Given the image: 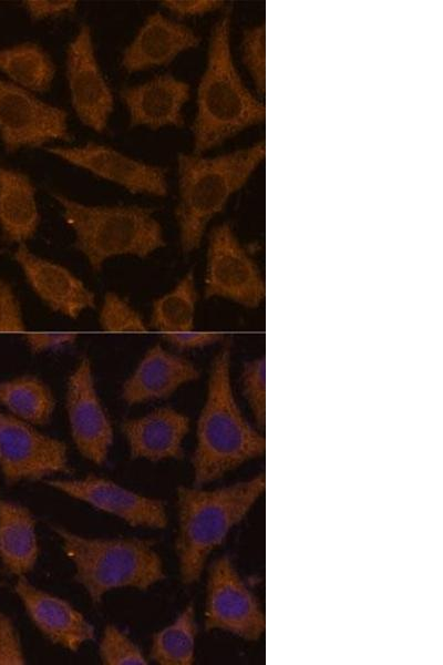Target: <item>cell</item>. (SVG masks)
<instances>
[{"label": "cell", "instance_id": "15", "mask_svg": "<svg viewBox=\"0 0 443 665\" xmlns=\"http://www.w3.org/2000/svg\"><path fill=\"white\" fill-rule=\"evenodd\" d=\"M13 259L30 288L53 311L76 319L95 306V294L66 267L32 253L19 244Z\"/></svg>", "mask_w": 443, "mask_h": 665}, {"label": "cell", "instance_id": "25", "mask_svg": "<svg viewBox=\"0 0 443 665\" xmlns=\"http://www.w3.org/2000/svg\"><path fill=\"white\" fill-rule=\"evenodd\" d=\"M197 291L194 273H186L176 285L154 300L150 325L163 334L194 328Z\"/></svg>", "mask_w": 443, "mask_h": 665}, {"label": "cell", "instance_id": "4", "mask_svg": "<svg viewBox=\"0 0 443 665\" xmlns=\"http://www.w3.org/2000/svg\"><path fill=\"white\" fill-rule=\"evenodd\" d=\"M265 156L264 141L214 157L178 155V203L175 217L184 253L199 247L210 219L246 184Z\"/></svg>", "mask_w": 443, "mask_h": 665}, {"label": "cell", "instance_id": "17", "mask_svg": "<svg viewBox=\"0 0 443 665\" xmlns=\"http://www.w3.org/2000/svg\"><path fill=\"white\" fill-rule=\"evenodd\" d=\"M198 378L199 371L189 360L155 344L124 381L121 397L127 405L164 399Z\"/></svg>", "mask_w": 443, "mask_h": 665}, {"label": "cell", "instance_id": "2", "mask_svg": "<svg viewBox=\"0 0 443 665\" xmlns=\"http://www.w3.org/2000/svg\"><path fill=\"white\" fill-rule=\"evenodd\" d=\"M229 33L227 10L212 29L207 64L197 90L194 154L202 155L266 119L265 104L249 92L236 70Z\"/></svg>", "mask_w": 443, "mask_h": 665}, {"label": "cell", "instance_id": "36", "mask_svg": "<svg viewBox=\"0 0 443 665\" xmlns=\"http://www.w3.org/2000/svg\"><path fill=\"white\" fill-rule=\"evenodd\" d=\"M23 3L33 20L72 12L76 7V1L74 0H27Z\"/></svg>", "mask_w": 443, "mask_h": 665}, {"label": "cell", "instance_id": "7", "mask_svg": "<svg viewBox=\"0 0 443 665\" xmlns=\"http://www.w3.org/2000/svg\"><path fill=\"white\" fill-rule=\"evenodd\" d=\"M204 295L247 308L258 307L266 296L259 267L227 223L215 226L208 237Z\"/></svg>", "mask_w": 443, "mask_h": 665}, {"label": "cell", "instance_id": "27", "mask_svg": "<svg viewBox=\"0 0 443 665\" xmlns=\"http://www.w3.org/2000/svg\"><path fill=\"white\" fill-rule=\"evenodd\" d=\"M100 328L110 332L146 331L142 315L114 291L105 294L99 313Z\"/></svg>", "mask_w": 443, "mask_h": 665}, {"label": "cell", "instance_id": "6", "mask_svg": "<svg viewBox=\"0 0 443 665\" xmlns=\"http://www.w3.org/2000/svg\"><path fill=\"white\" fill-rule=\"evenodd\" d=\"M74 233V246L93 272L116 256L146 258L166 242L154 211L143 206H93L51 193Z\"/></svg>", "mask_w": 443, "mask_h": 665}, {"label": "cell", "instance_id": "34", "mask_svg": "<svg viewBox=\"0 0 443 665\" xmlns=\"http://www.w3.org/2000/svg\"><path fill=\"white\" fill-rule=\"evenodd\" d=\"M76 338L78 335L73 332H31L24 335L25 344L33 354L73 344Z\"/></svg>", "mask_w": 443, "mask_h": 665}, {"label": "cell", "instance_id": "12", "mask_svg": "<svg viewBox=\"0 0 443 665\" xmlns=\"http://www.w3.org/2000/svg\"><path fill=\"white\" fill-rule=\"evenodd\" d=\"M43 482L135 528L164 529L168 523L162 500L140 494L106 478L89 474L81 479H48Z\"/></svg>", "mask_w": 443, "mask_h": 665}, {"label": "cell", "instance_id": "32", "mask_svg": "<svg viewBox=\"0 0 443 665\" xmlns=\"http://www.w3.org/2000/svg\"><path fill=\"white\" fill-rule=\"evenodd\" d=\"M6 664H25V657L12 620L0 610V665Z\"/></svg>", "mask_w": 443, "mask_h": 665}, {"label": "cell", "instance_id": "30", "mask_svg": "<svg viewBox=\"0 0 443 665\" xmlns=\"http://www.w3.org/2000/svg\"><path fill=\"white\" fill-rule=\"evenodd\" d=\"M266 33L264 23L247 29L243 38V62L257 92L266 89Z\"/></svg>", "mask_w": 443, "mask_h": 665}, {"label": "cell", "instance_id": "11", "mask_svg": "<svg viewBox=\"0 0 443 665\" xmlns=\"http://www.w3.org/2000/svg\"><path fill=\"white\" fill-rule=\"evenodd\" d=\"M65 408L72 440L79 452L103 464L113 443V427L97 395L90 359L82 357L69 377Z\"/></svg>", "mask_w": 443, "mask_h": 665}, {"label": "cell", "instance_id": "35", "mask_svg": "<svg viewBox=\"0 0 443 665\" xmlns=\"http://www.w3.org/2000/svg\"><path fill=\"white\" fill-rule=\"evenodd\" d=\"M161 3L178 17L205 14L223 7V1L218 0H165Z\"/></svg>", "mask_w": 443, "mask_h": 665}, {"label": "cell", "instance_id": "3", "mask_svg": "<svg viewBox=\"0 0 443 665\" xmlns=\"http://www.w3.org/2000/svg\"><path fill=\"white\" fill-rule=\"evenodd\" d=\"M265 490L264 473L210 490L177 488L175 550L184 584L199 580L209 554L225 542L230 530L247 515Z\"/></svg>", "mask_w": 443, "mask_h": 665}, {"label": "cell", "instance_id": "31", "mask_svg": "<svg viewBox=\"0 0 443 665\" xmlns=\"http://www.w3.org/2000/svg\"><path fill=\"white\" fill-rule=\"evenodd\" d=\"M25 330L20 301L11 285L0 276V332Z\"/></svg>", "mask_w": 443, "mask_h": 665}, {"label": "cell", "instance_id": "19", "mask_svg": "<svg viewBox=\"0 0 443 665\" xmlns=\"http://www.w3.org/2000/svg\"><path fill=\"white\" fill-rule=\"evenodd\" d=\"M188 430V417L169 407L154 409L122 423L131 457L150 461L181 459Z\"/></svg>", "mask_w": 443, "mask_h": 665}, {"label": "cell", "instance_id": "10", "mask_svg": "<svg viewBox=\"0 0 443 665\" xmlns=\"http://www.w3.org/2000/svg\"><path fill=\"white\" fill-rule=\"evenodd\" d=\"M0 135L9 153L53 140L70 141L68 113L0 79Z\"/></svg>", "mask_w": 443, "mask_h": 665}, {"label": "cell", "instance_id": "8", "mask_svg": "<svg viewBox=\"0 0 443 665\" xmlns=\"http://www.w3.org/2000/svg\"><path fill=\"white\" fill-rule=\"evenodd\" d=\"M205 628L228 632L246 641H258L266 631L264 610L228 556L209 567Z\"/></svg>", "mask_w": 443, "mask_h": 665}, {"label": "cell", "instance_id": "29", "mask_svg": "<svg viewBox=\"0 0 443 665\" xmlns=\"http://www.w3.org/2000/svg\"><path fill=\"white\" fill-rule=\"evenodd\" d=\"M241 386L255 421L260 428H264L266 423V361L264 356L244 365Z\"/></svg>", "mask_w": 443, "mask_h": 665}, {"label": "cell", "instance_id": "16", "mask_svg": "<svg viewBox=\"0 0 443 665\" xmlns=\"http://www.w3.org/2000/svg\"><path fill=\"white\" fill-rule=\"evenodd\" d=\"M14 592L34 626L53 644L71 652L94 638V628L68 601L19 576Z\"/></svg>", "mask_w": 443, "mask_h": 665}, {"label": "cell", "instance_id": "24", "mask_svg": "<svg viewBox=\"0 0 443 665\" xmlns=\"http://www.w3.org/2000/svg\"><path fill=\"white\" fill-rule=\"evenodd\" d=\"M0 71L18 86L44 93L51 88L55 65L40 45L24 42L0 50Z\"/></svg>", "mask_w": 443, "mask_h": 665}, {"label": "cell", "instance_id": "23", "mask_svg": "<svg viewBox=\"0 0 443 665\" xmlns=\"http://www.w3.org/2000/svg\"><path fill=\"white\" fill-rule=\"evenodd\" d=\"M0 405L25 422L44 426L52 417L55 400L43 380L22 375L0 381Z\"/></svg>", "mask_w": 443, "mask_h": 665}, {"label": "cell", "instance_id": "33", "mask_svg": "<svg viewBox=\"0 0 443 665\" xmlns=\"http://www.w3.org/2000/svg\"><path fill=\"white\" fill-rule=\"evenodd\" d=\"M163 339L181 350L204 348L224 339V336L218 332H196L183 331L173 334H163Z\"/></svg>", "mask_w": 443, "mask_h": 665}, {"label": "cell", "instance_id": "20", "mask_svg": "<svg viewBox=\"0 0 443 665\" xmlns=\"http://www.w3.org/2000/svg\"><path fill=\"white\" fill-rule=\"evenodd\" d=\"M198 43L199 38L192 29L154 12L124 50L121 63L127 72L166 65Z\"/></svg>", "mask_w": 443, "mask_h": 665}, {"label": "cell", "instance_id": "5", "mask_svg": "<svg viewBox=\"0 0 443 665\" xmlns=\"http://www.w3.org/2000/svg\"><path fill=\"white\" fill-rule=\"evenodd\" d=\"M75 580L93 604L117 589L148 590L165 579L163 562L154 543L137 538H89L62 526H52Z\"/></svg>", "mask_w": 443, "mask_h": 665}, {"label": "cell", "instance_id": "13", "mask_svg": "<svg viewBox=\"0 0 443 665\" xmlns=\"http://www.w3.org/2000/svg\"><path fill=\"white\" fill-rule=\"evenodd\" d=\"M44 150L130 193L153 196H166L168 193L164 167L134 160L107 145L90 142L80 146H51Z\"/></svg>", "mask_w": 443, "mask_h": 665}, {"label": "cell", "instance_id": "18", "mask_svg": "<svg viewBox=\"0 0 443 665\" xmlns=\"http://www.w3.org/2000/svg\"><path fill=\"white\" fill-rule=\"evenodd\" d=\"M121 98L127 108L131 126L182 127V110L189 99V85L171 74H161L124 89Z\"/></svg>", "mask_w": 443, "mask_h": 665}, {"label": "cell", "instance_id": "28", "mask_svg": "<svg viewBox=\"0 0 443 665\" xmlns=\"http://www.w3.org/2000/svg\"><path fill=\"white\" fill-rule=\"evenodd\" d=\"M99 654L105 665H145L142 649L119 627L107 624L102 633Z\"/></svg>", "mask_w": 443, "mask_h": 665}, {"label": "cell", "instance_id": "26", "mask_svg": "<svg viewBox=\"0 0 443 665\" xmlns=\"http://www.w3.org/2000/svg\"><path fill=\"white\" fill-rule=\"evenodd\" d=\"M197 626L195 611L187 605L166 627L152 637L150 656L159 665H190L195 661Z\"/></svg>", "mask_w": 443, "mask_h": 665}, {"label": "cell", "instance_id": "1", "mask_svg": "<svg viewBox=\"0 0 443 665\" xmlns=\"http://www.w3.org/2000/svg\"><path fill=\"white\" fill-rule=\"evenodd\" d=\"M230 377V342L226 340L213 358L206 399L197 420L192 457L194 487L215 481L265 454V437L244 417Z\"/></svg>", "mask_w": 443, "mask_h": 665}, {"label": "cell", "instance_id": "9", "mask_svg": "<svg viewBox=\"0 0 443 665\" xmlns=\"http://www.w3.org/2000/svg\"><path fill=\"white\" fill-rule=\"evenodd\" d=\"M0 469L8 484L65 473L68 448L63 441L0 410Z\"/></svg>", "mask_w": 443, "mask_h": 665}, {"label": "cell", "instance_id": "22", "mask_svg": "<svg viewBox=\"0 0 443 665\" xmlns=\"http://www.w3.org/2000/svg\"><path fill=\"white\" fill-rule=\"evenodd\" d=\"M38 556L33 514L19 503L0 499V557L4 567L23 576L33 570Z\"/></svg>", "mask_w": 443, "mask_h": 665}, {"label": "cell", "instance_id": "21", "mask_svg": "<svg viewBox=\"0 0 443 665\" xmlns=\"http://www.w3.org/2000/svg\"><path fill=\"white\" fill-rule=\"evenodd\" d=\"M40 223L35 187L23 173L0 166V225L9 243L24 244Z\"/></svg>", "mask_w": 443, "mask_h": 665}, {"label": "cell", "instance_id": "14", "mask_svg": "<svg viewBox=\"0 0 443 665\" xmlns=\"http://www.w3.org/2000/svg\"><path fill=\"white\" fill-rule=\"evenodd\" d=\"M66 78L79 120L97 133L105 131L114 98L99 66L91 29L82 24L66 51Z\"/></svg>", "mask_w": 443, "mask_h": 665}]
</instances>
